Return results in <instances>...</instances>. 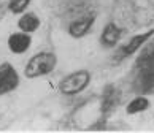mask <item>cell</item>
I'll return each instance as SVG.
<instances>
[{
    "label": "cell",
    "mask_w": 154,
    "mask_h": 133,
    "mask_svg": "<svg viewBox=\"0 0 154 133\" xmlns=\"http://www.w3.org/2000/svg\"><path fill=\"white\" fill-rule=\"evenodd\" d=\"M56 65H57V57L54 53H48V51H42V53L33 54L26 63L24 74L29 79L42 78L46 74L53 73Z\"/></svg>",
    "instance_id": "6da1fadb"
},
{
    "label": "cell",
    "mask_w": 154,
    "mask_h": 133,
    "mask_svg": "<svg viewBox=\"0 0 154 133\" xmlns=\"http://www.w3.org/2000/svg\"><path fill=\"white\" fill-rule=\"evenodd\" d=\"M91 83V73L88 70H76L60 79L59 90L64 95H76L81 94Z\"/></svg>",
    "instance_id": "7a4b0ae2"
},
{
    "label": "cell",
    "mask_w": 154,
    "mask_h": 133,
    "mask_svg": "<svg viewBox=\"0 0 154 133\" xmlns=\"http://www.w3.org/2000/svg\"><path fill=\"white\" fill-rule=\"evenodd\" d=\"M21 78L16 68L10 62L0 63V97L11 94L19 87Z\"/></svg>",
    "instance_id": "3957f363"
},
{
    "label": "cell",
    "mask_w": 154,
    "mask_h": 133,
    "mask_svg": "<svg viewBox=\"0 0 154 133\" xmlns=\"http://www.w3.org/2000/svg\"><path fill=\"white\" fill-rule=\"evenodd\" d=\"M95 22V14H84V16H79V18L73 19L67 27V32L68 35L73 37V38H81L84 35H88V32L92 29Z\"/></svg>",
    "instance_id": "277c9868"
},
{
    "label": "cell",
    "mask_w": 154,
    "mask_h": 133,
    "mask_svg": "<svg viewBox=\"0 0 154 133\" xmlns=\"http://www.w3.org/2000/svg\"><path fill=\"white\" fill-rule=\"evenodd\" d=\"M8 49L11 51L13 54H24L29 51L30 44H32V38H30V33H26V32H16V33H11L8 37Z\"/></svg>",
    "instance_id": "5b68a950"
},
{
    "label": "cell",
    "mask_w": 154,
    "mask_h": 133,
    "mask_svg": "<svg viewBox=\"0 0 154 133\" xmlns=\"http://www.w3.org/2000/svg\"><path fill=\"white\" fill-rule=\"evenodd\" d=\"M152 35H154V30H152V29H151V30H146V32H141V33H137V35H134L127 43L121 46V56H122V57H129V56L135 54L137 51H138Z\"/></svg>",
    "instance_id": "8992f818"
},
{
    "label": "cell",
    "mask_w": 154,
    "mask_h": 133,
    "mask_svg": "<svg viewBox=\"0 0 154 133\" xmlns=\"http://www.w3.org/2000/svg\"><path fill=\"white\" fill-rule=\"evenodd\" d=\"M122 37V29L116 26L115 22H108V24L103 27L100 35V43L106 46V48H113L119 43V40Z\"/></svg>",
    "instance_id": "52a82bcc"
},
{
    "label": "cell",
    "mask_w": 154,
    "mask_h": 133,
    "mask_svg": "<svg viewBox=\"0 0 154 133\" xmlns=\"http://www.w3.org/2000/svg\"><path fill=\"white\" fill-rule=\"evenodd\" d=\"M40 24H42L40 18L35 13H22L19 21H18V29L21 32H26V33H33L38 30Z\"/></svg>",
    "instance_id": "ba28073f"
},
{
    "label": "cell",
    "mask_w": 154,
    "mask_h": 133,
    "mask_svg": "<svg viewBox=\"0 0 154 133\" xmlns=\"http://www.w3.org/2000/svg\"><path fill=\"white\" fill-rule=\"evenodd\" d=\"M149 100H148L146 97L143 95H138L135 97L132 101L127 105V108H125V113H127L129 116H135V114H140V113H145L148 108H149Z\"/></svg>",
    "instance_id": "9c48e42d"
},
{
    "label": "cell",
    "mask_w": 154,
    "mask_h": 133,
    "mask_svg": "<svg viewBox=\"0 0 154 133\" xmlns=\"http://www.w3.org/2000/svg\"><path fill=\"white\" fill-rule=\"evenodd\" d=\"M118 100H119L118 90L113 87V86H108L103 92V98H102V109L108 111V109L115 108L118 105Z\"/></svg>",
    "instance_id": "30bf717a"
},
{
    "label": "cell",
    "mask_w": 154,
    "mask_h": 133,
    "mask_svg": "<svg viewBox=\"0 0 154 133\" xmlns=\"http://www.w3.org/2000/svg\"><path fill=\"white\" fill-rule=\"evenodd\" d=\"M29 3H30V0H11L10 2V11L14 14H21L27 10Z\"/></svg>",
    "instance_id": "8fae6325"
},
{
    "label": "cell",
    "mask_w": 154,
    "mask_h": 133,
    "mask_svg": "<svg viewBox=\"0 0 154 133\" xmlns=\"http://www.w3.org/2000/svg\"><path fill=\"white\" fill-rule=\"evenodd\" d=\"M10 2L11 0H0V21L3 19L5 13L10 11Z\"/></svg>",
    "instance_id": "7c38bea8"
}]
</instances>
